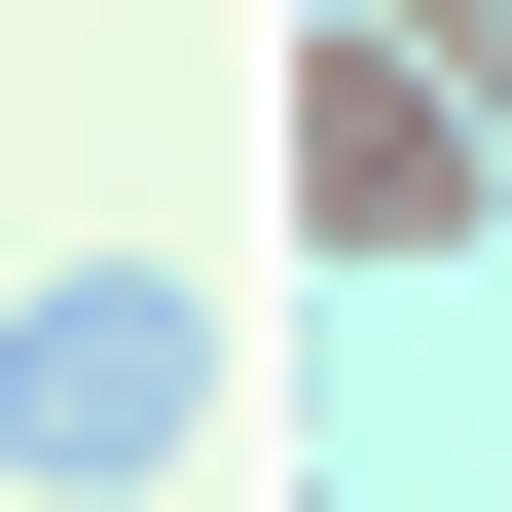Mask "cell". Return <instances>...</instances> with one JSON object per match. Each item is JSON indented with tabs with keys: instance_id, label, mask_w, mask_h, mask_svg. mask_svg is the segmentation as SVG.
<instances>
[{
	"instance_id": "cell-1",
	"label": "cell",
	"mask_w": 512,
	"mask_h": 512,
	"mask_svg": "<svg viewBox=\"0 0 512 512\" xmlns=\"http://www.w3.org/2000/svg\"><path fill=\"white\" fill-rule=\"evenodd\" d=\"M220 403H256V330L183 293V256H37V293H0V512H147V476H220Z\"/></svg>"
},
{
	"instance_id": "cell-2",
	"label": "cell",
	"mask_w": 512,
	"mask_h": 512,
	"mask_svg": "<svg viewBox=\"0 0 512 512\" xmlns=\"http://www.w3.org/2000/svg\"><path fill=\"white\" fill-rule=\"evenodd\" d=\"M256 147H293V256H330V293H476L512 256L476 74H403V37H256Z\"/></svg>"
},
{
	"instance_id": "cell-3",
	"label": "cell",
	"mask_w": 512,
	"mask_h": 512,
	"mask_svg": "<svg viewBox=\"0 0 512 512\" xmlns=\"http://www.w3.org/2000/svg\"><path fill=\"white\" fill-rule=\"evenodd\" d=\"M476 147H512V37H476Z\"/></svg>"
}]
</instances>
